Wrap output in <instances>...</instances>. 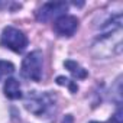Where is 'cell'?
<instances>
[{
	"label": "cell",
	"instance_id": "cell-1",
	"mask_svg": "<svg viewBox=\"0 0 123 123\" xmlns=\"http://www.w3.org/2000/svg\"><path fill=\"white\" fill-rule=\"evenodd\" d=\"M122 49V15L111 16L103 26L101 33L93 45L96 56H110Z\"/></svg>",
	"mask_w": 123,
	"mask_h": 123
},
{
	"label": "cell",
	"instance_id": "cell-2",
	"mask_svg": "<svg viewBox=\"0 0 123 123\" xmlns=\"http://www.w3.org/2000/svg\"><path fill=\"white\" fill-rule=\"evenodd\" d=\"M56 97L52 93L31 91L25 98V109L36 117H49L55 113Z\"/></svg>",
	"mask_w": 123,
	"mask_h": 123
},
{
	"label": "cell",
	"instance_id": "cell-3",
	"mask_svg": "<svg viewBox=\"0 0 123 123\" xmlns=\"http://www.w3.org/2000/svg\"><path fill=\"white\" fill-rule=\"evenodd\" d=\"M43 68V56L41 51H33L28 54L22 62V75L31 81H41Z\"/></svg>",
	"mask_w": 123,
	"mask_h": 123
},
{
	"label": "cell",
	"instance_id": "cell-4",
	"mask_svg": "<svg viewBox=\"0 0 123 123\" xmlns=\"http://www.w3.org/2000/svg\"><path fill=\"white\" fill-rule=\"evenodd\" d=\"M0 43H2L5 48L13 51V52L20 54L28 46V38H26V35L22 31H19V29H16L13 26H7L2 32Z\"/></svg>",
	"mask_w": 123,
	"mask_h": 123
},
{
	"label": "cell",
	"instance_id": "cell-5",
	"mask_svg": "<svg viewBox=\"0 0 123 123\" xmlns=\"http://www.w3.org/2000/svg\"><path fill=\"white\" fill-rule=\"evenodd\" d=\"M68 9L67 3L62 2H55V3H45L38 12H36V19L39 22H48L52 19H58L59 16L65 15Z\"/></svg>",
	"mask_w": 123,
	"mask_h": 123
},
{
	"label": "cell",
	"instance_id": "cell-6",
	"mask_svg": "<svg viewBox=\"0 0 123 123\" xmlns=\"http://www.w3.org/2000/svg\"><path fill=\"white\" fill-rule=\"evenodd\" d=\"M78 29V19L71 15H62L54 22V31L59 36H73Z\"/></svg>",
	"mask_w": 123,
	"mask_h": 123
},
{
	"label": "cell",
	"instance_id": "cell-7",
	"mask_svg": "<svg viewBox=\"0 0 123 123\" xmlns=\"http://www.w3.org/2000/svg\"><path fill=\"white\" fill-rule=\"evenodd\" d=\"M3 90H5V96L10 100L22 98V88H20V84L16 78H7Z\"/></svg>",
	"mask_w": 123,
	"mask_h": 123
},
{
	"label": "cell",
	"instance_id": "cell-8",
	"mask_svg": "<svg viewBox=\"0 0 123 123\" xmlns=\"http://www.w3.org/2000/svg\"><path fill=\"white\" fill-rule=\"evenodd\" d=\"M64 65H65V68L75 77V78H80V80H84L86 77H87V71L80 65V64H77L75 61H71V59H68V61H65L64 62Z\"/></svg>",
	"mask_w": 123,
	"mask_h": 123
},
{
	"label": "cell",
	"instance_id": "cell-9",
	"mask_svg": "<svg viewBox=\"0 0 123 123\" xmlns=\"http://www.w3.org/2000/svg\"><path fill=\"white\" fill-rule=\"evenodd\" d=\"M13 71H15V67H13L12 62L0 59V80L7 77V75H10V74H13Z\"/></svg>",
	"mask_w": 123,
	"mask_h": 123
},
{
	"label": "cell",
	"instance_id": "cell-10",
	"mask_svg": "<svg viewBox=\"0 0 123 123\" xmlns=\"http://www.w3.org/2000/svg\"><path fill=\"white\" fill-rule=\"evenodd\" d=\"M56 83H58L59 86H67L73 93H77V90H78V86H77L74 81H71V80H68V78H65V77H58V78H56Z\"/></svg>",
	"mask_w": 123,
	"mask_h": 123
},
{
	"label": "cell",
	"instance_id": "cell-11",
	"mask_svg": "<svg viewBox=\"0 0 123 123\" xmlns=\"http://www.w3.org/2000/svg\"><path fill=\"white\" fill-rule=\"evenodd\" d=\"M0 9H9V10H16L20 9V3H13V2H0Z\"/></svg>",
	"mask_w": 123,
	"mask_h": 123
},
{
	"label": "cell",
	"instance_id": "cell-12",
	"mask_svg": "<svg viewBox=\"0 0 123 123\" xmlns=\"http://www.w3.org/2000/svg\"><path fill=\"white\" fill-rule=\"evenodd\" d=\"M110 122H111V123H122V110H120V109H117V111L114 113V116L111 117Z\"/></svg>",
	"mask_w": 123,
	"mask_h": 123
},
{
	"label": "cell",
	"instance_id": "cell-13",
	"mask_svg": "<svg viewBox=\"0 0 123 123\" xmlns=\"http://www.w3.org/2000/svg\"><path fill=\"white\" fill-rule=\"evenodd\" d=\"M62 123H73V117L68 114V116H65L64 117V120H62Z\"/></svg>",
	"mask_w": 123,
	"mask_h": 123
},
{
	"label": "cell",
	"instance_id": "cell-14",
	"mask_svg": "<svg viewBox=\"0 0 123 123\" xmlns=\"http://www.w3.org/2000/svg\"><path fill=\"white\" fill-rule=\"evenodd\" d=\"M91 123H100V122H91Z\"/></svg>",
	"mask_w": 123,
	"mask_h": 123
}]
</instances>
